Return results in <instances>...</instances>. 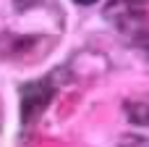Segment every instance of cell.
<instances>
[{
	"label": "cell",
	"instance_id": "obj_1",
	"mask_svg": "<svg viewBox=\"0 0 149 147\" xmlns=\"http://www.w3.org/2000/svg\"><path fill=\"white\" fill-rule=\"evenodd\" d=\"M52 100V84L50 82H29L21 87V121L31 124Z\"/></svg>",
	"mask_w": 149,
	"mask_h": 147
},
{
	"label": "cell",
	"instance_id": "obj_2",
	"mask_svg": "<svg viewBox=\"0 0 149 147\" xmlns=\"http://www.w3.org/2000/svg\"><path fill=\"white\" fill-rule=\"evenodd\" d=\"M126 110H128V118L134 124H149V100H144V103H128Z\"/></svg>",
	"mask_w": 149,
	"mask_h": 147
},
{
	"label": "cell",
	"instance_id": "obj_3",
	"mask_svg": "<svg viewBox=\"0 0 149 147\" xmlns=\"http://www.w3.org/2000/svg\"><path fill=\"white\" fill-rule=\"evenodd\" d=\"M76 3H81V5H89V3H97V0H76Z\"/></svg>",
	"mask_w": 149,
	"mask_h": 147
},
{
	"label": "cell",
	"instance_id": "obj_4",
	"mask_svg": "<svg viewBox=\"0 0 149 147\" xmlns=\"http://www.w3.org/2000/svg\"><path fill=\"white\" fill-rule=\"evenodd\" d=\"M147 53H149V45H147Z\"/></svg>",
	"mask_w": 149,
	"mask_h": 147
}]
</instances>
